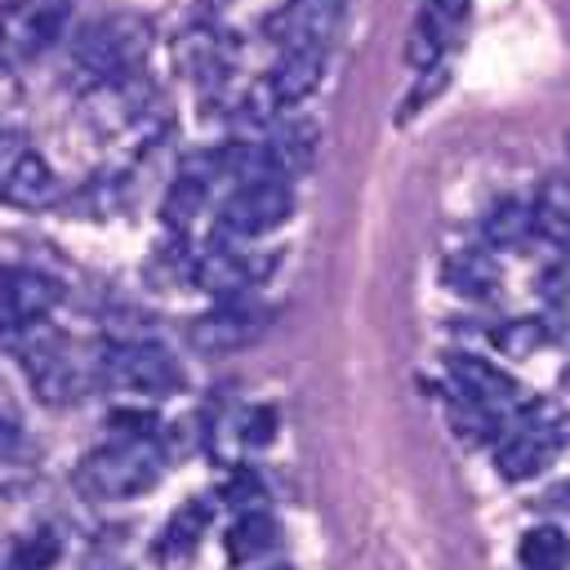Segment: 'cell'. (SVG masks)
I'll return each instance as SVG.
<instances>
[{
    "mask_svg": "<svg viewBox=\"0 0 570 570\" xmlns=\"http://www.w3.org/2000/svg\"><path fill=\"white\" fill-rule=\"evenodd\" d=\"M151 49V22L142 13H107L89 22L71 45V67L85 89L125 80Z\"/></svg>",
    "mask_w": 570,
    "mask_h": 570,
    "instance_id": "obj_1",
    "label": "cell"
},
{
    "mask_svg": "<svg viewBox=\"0 0 570 570\" xmlns=\"http://www.w3.org/2000/svg\"><path fill=\"white\" fill-rule=\"evenodd\" d=\"M76 481L94 499H134L160 481V450L147 436H125L116 445L94 450L80 463Z\"/></svg>",
    "mask_w": 570,
    "mask_h": 570,
    "instance_id": "obj_2",
    "label": "cell"
},
{
    "mask_svg": "<svg viewBox=\"0 0 570 570\" xmlns=\"http://www.w3.org/2000/svg\"><path fill=\"white\" fill-rule=\"evenodd\" d=\"M321 76H325V49H281V58L245 94V116L272 120L289 107H298L303 98L316 94Z\"/></svg>",
    "mask_w": 570,
    "mask_h": 570,
    "instance_id": "obj_3",
    "label": "cell"
},
{
    "mask_svg": "<svg viewBox=\"0 0 570 570\" xmlns=\"http://www.w3.org/2000/svg\"><path fill=\"white\" fill-rule=\"evenodd\" d=\"M289 214H294L289 178H249V183H240V187L223 200V209H218V227H223L227 236L254 240V236L276 232Z\"/></svg>",
    "mask_w": 570,
    "mask_h": 570,
    "instance_id": "obj_4",
    "label": "cell"
},
{
    "mask_svg": "<svg viewBox=\"0 0 570 570\" xmlns=\"http://www.w3.org/2000/svg\"><path fill=\"white\" fill-rule=\"evenodd\" d=\"M98 374H102V383H111L120 392H147V396L183 387V365L160 343H138V338L111 343L98 361Z\"/></svg>",
    "mask_w": 570,
    "mask_h": 570,
    "instance_id": "obj_5",
    "label": "cell"
},
{
    "mask_svg": "<svg viewBox=\"0 0 570 570\" xmlns=\"http://www.w3.org/2000/svg\"><path fill=\"white\" fill-rule=\"evenodd\" d=\"M0 200L18 209H45L58 200V174L18 134H0Z\"/></svg>",
    "mask_w": 570,
    "mask_h": 570,
    "instance_id": "obj_6",
    "label": "cell"
},
{
    "mask_svg": "<svg viewBox=\"0 0 570 570\" xmlns=\"http://www.w3.org/2000/svg\"><path fill=\"white\" fill-rule=\"evenodd\" d=\"M67 27V0H4L0 58H36Z\"/></svg>",
    "mask_w": 570,
    "mask_h": 570,
    "instance_id": "obj_7",
    "label": "cell"
},
{
    "mask_svg": "<svg viewBox=\"0 0 570 570\" xmlns=\"http://www.w3.org/2000/svg\"><path fill=\"white\" fill-rule=\"evenodd\" d=\"M272 267H276L272 254H249L236 245H209L205 254L191 258V281L218 298H245Z\"/></svg>",
    "mask_w": 570,
    "mask_h": 570,
    "instance_id": "obj_8",
    "label": "cell"
},
{
    "mask_svg": "<svg viewBox=\"0 0 570 570\" xmlns=\"http://www.w3.org/2000/svg\"><path fill=\"white\" fill-rule=\"evenodd\" d=\"M566 445V432L557 423H543V419H525L517 423L512 432L499 436L494 445V468L503 481H530L539 476Z\"/></svg>",
    "mask_w": 570,
    "mask_h": 570,
    "instance_id": "obj_9",
    "label": "cell"
},
{
    "mask_svg": "<svg viewBox=\"0 0 570 570\" xmlns=\"http://www.w3.org/2000/svg\"><path fill=\"white\" fill-rule=\"evenodd\" d=\"M58 281L31 267H0V330H36L58 307Z\"/></svg>",
    "mask_w": 570,
    "mask_h": 570,
    "instance_id": "obj_10",
    "label": "cell"
},
{
    "mask_svg": "<svg viewBox=\"0 0 570 570\" xmlns=\"http://www.w3.org/2000/svg\"><path fill=\"white\" fill-rule=\"evenodd\" d=\"M263 325H267V312L263 307H254L249 298H223L214 312H205V316L191 321V343L200 352H209V356L240 352V347H249L263 334Z\"/></svg>",
    "mask_w": 570,
    "mask_h": 570,
    "instance_id": "obj_11",
    "label": "cell"
},
{
    "mask_svg": "<svg viewBox=\"0 0 570 570\" xmlns=\"http://www.w3.org/2000/svg\"><path fill=\"white\" fill-rule=\"evenodd\" d=\"M334 27H338V4L334 0H294L276 18H267V36L281 49H325Z\"/></svg>",
    "mask_w": 570,
    "mask_h": 570,
    "instance_id": "obj_12",
    "label": "cell"
},
{
    "mask_svg": "<svg viewBox=\"0 0 570 570\" xmlns=\"http://www.w3.org/2000/svg\"><path fill=\"white\" fill-rule=\"evenodd\" d=\"M445 370L459 387V396L476 401V405H517L521 401V383L512 374H503L499 365L481 361V356H468V352H450L445 356Z\"/></svg>",
    "mask_w": 570,
    "mask_h": 570,
    "instance_id": "obj_13",
    "label": "cell"
},
{
    "mask_svg": "<svg viewBox=\"0 0 570 570\" xmlns=\"http://www.w3.org/2000/svg\"><path fill=\"white\" fill-rule=\"evenodd\" d=\"M316 142H321L316 125H307V120H285L281 129H272V134L258 142V165H263L267 178H294V174H303V169L312 165Z\"/></svg>",
    "mask_w": 570,
    "mask_h": 570,
    "instance_id": "obj_14",
    "label": "cell"
},
{
    "mask_svg": "<svg viewBox=\"0 0 570 570\" xmlns=\"http://www.w3.org/2000/svg\"><path fill=\"white\" fill-rule=\"evenodd\" d=\"M27 379H31V387L40 392L45 405H71V401H80V396L89 392L85 370H80L76 361H67L58 347H36V352H27Z\"/></svg>",
    "mask_w": 570,
    "mask_h": 570,
    "instance_id": "obj_15",
    "label": "cell"
},
{
    "mask_svg": "<svg viewBox=\"0 0 570 570\" xmlns=\"http://www.w3.org/2000/svg\"><path fill=\"white\" fill-rule=\"evenodd\" d=\"M441 281H445L454 294H463V298H494L499 285H503V272H499V263H494L490 254H481V249H459V254H450V258L441 263Z\"/></svg>",
    "mask_w": 570,
    "mask_h": 570,
    "instance_id": "obj_16",
    "label": "cell"
},
{
    "mask_svg": "<svg viewBox=\"0 0 570 570\" xmlns=\"http://www.w3.org/2000/svg\"><path fill=\"white\" fill-rule=\"evenodd\" d=\"M178 58L187 62V71L196 80H218V76H227L236 49H232V36H223L214 27H191L178 45Z\"/></svg>",
    "mask_w": 570,
    "mask_h": 570,
    "instance_id": "obj_17",
    "label": "cell"
},
{
    "mask_svg": "<svg viewBox=\"0 0 570 570\" xmlns=\"http://www.w3.org/2000/svg\"><path fill=\"white\" fill-rule=\"evenodd\" d=\"M534 236H543L548 245H570V178H543L539 196H534Z\"/></svg>",
    "mask_w": 570,
    "mask_h": 570,
    "instance_id": "obj_18",
    "label": "cell"
},
{
    "mask_svg": "<svg viewBox=\"0 0 570 570\" xmlns=\"http://www.w3.org/2000/svg\"><path fill=\"white\" fill-rule=\"evenodd\" d=\"M481 232H485V240H490L494 249H521V245L534 236V205L508 196V200H499V205L485 214Z\"/></svg>",
    "mask_w": 570,
    "mask_h": 570,
    "instance_id": "obj_19",
    "label": "cell"
},
{
    "mask_svg": "<svg viewBox=\"0 0 570 570\" xmlns=\"http://www.w3.org/2000/svg\"><path fill=\"white\" fill-rule=\"evenodd\" d=\"M209 517H214V503L209 499H191V503H183L178 508V517L165 525V534H160V543H156V552L165 557V561H174V557H187L200 539H205V530H209Z\"/></svg>",
    "mask_w": 570,
    "mask_h": 570,
    "instance_id": "obj_20",
    "label": "cell"
},
{
    "mask_svg": "<svg viewBox=\"0 0 570 570\" xmlns=\"http://www.w3.org/2000/svg\"><path fill=\"white\" fill-rule=\"evenodd\" d=\"M517 557L525 570H566L570 566V539L557 525H534V530H525Z\"/></svg>",
    "mask_w": 570,
    "mask_h": 570,
    "instance_id": "obj_21",
    "label": "cell"
},
{
    "mask_svg": "<svg viewBox=\"0 0 570 570\" xmlns=\"http://www.w3.org/2000/svg\"><path fill=\"white\" fill-rule=\"evenodd\" d=\"M272 543H276V525H272V517H263V512H245V517L227 530V557H232V561H254V557H263Z\"/></svg>",
    "mask_w": 570,
    "mask_h": 570,
    "instance_id": "obj_22",
    "label": "cell"
},
{
    "mask_svg": "<svg viewBox=\"0 0 570 570\" xmlns=\"http://www.w3.org/2000/svg\"><path fill=\"white\" fill-rule=\"evenodd\" d=\"M205 191H209V183H200L196 174H183V169H178V178H174V187H169V196H165V205H160V218L183 232V227L191 223V214L205 205Z\"/></svg>",
    "mask_w": 570,
    "mask_h": 570,
    "instance_id": "obj_23",
    "label": "cell"
},
{
    "mask_svg": "<svg viewBox=\"0 0 570 570\" xmlns=\"http://www.w3.org/2000/svg\"><path fill=\"white\" fill-rule=\"evenodd\" d=\"M543 338H548V325L543 321H534V316H521V321H508V325H499L494 330V343H499V352L503 356H530V352H539L543 347Z\"/></svg>",
    "mask_w": 570,
    "mask_h": 570,
    "instance_id": "obj_24",
    "label": "cell"
},
{
    "mask_svg": "<svg viewBox=\"0 0 570 570\" xmlns=\"http://www.w3.org/2000/svg\"><path fill=\"white\" fill-rule=\"evenodd\" d=\"M53 557H58V539H53L49 530H40V534H27V539L18 543L9 570H45Z\"/></svg>",
    "mask_w": 570,
    "mask_h": 570,
    "instance_id": "obj_25",
    "label": "cell"
},
{
    "mask_svg": "<svg viewBox=\"0 0 570 570\" xmlns=\"http://www.w3.org/2000/svg\"><path fill=\"white\" fill-rule=\"evenodd\" d=\"M272 428H276V419H272V410H249L245 414V445H267L272 441Z\"/></svg>",
    "mask_w": 570,
    "mask_h": 570,
    "instance_id": "obj_26",
    "label": "cell"
},
{
    "mask_svg": "<svg viewBox=\"0 0 570 570\" xmlns=\"http://www.w3.org/2000/svg\"><path fill=\"white\" fill-rule=\"evenodd\" d=\"M254 494H258V481H254L249 472H245V476H236V481L223 490V499H227V503H236V508H245Z\"/></svg>",
    "mask_w": 570,
    "mask_h": 570,
    "instance_id": "obj_27",
    "label": "cell"
},
{
    "mask_svg": "<svg viewBox=\"0 0 570 570\" xmlns=\"http://www.w3.org/2000/svg\"><path fill=\"white\" fill-rule=\"evenodd\" d=\"M13 107H18V80H13V71L0 62V116L13 111Z\"/></svg>",
    "mask_w": 570,
    "mask_h": 570,
    "instance_id": "obj_28",
    "label": "cell"
},
{
    "mask_svg": "<svg viewBox=\"0 0 570 570\" xmlns=\"http://www.w3.org/2000/svg\"><path fill=\"white\" fill-rule=\"evenodd\" d=\"M18 441H22V432H18V423H13V419H4V414H0V450H13V445H18Z\"/></svg>",
    "mask_w": 570,
    "mask_h": 570,
    "instance_id": "obj_29",
    "label": "cell"
},
{
    "mask_svg": "<svg viewBox=\"0 0 570 570\" xmlns=\"http://www.w3.org/2000/svg\"><path fill=\"white\" fill-rule=\"evenodd\" d=\"M200 4H205V9H223L227 0H200Z\"/></svg>",
    "mask_w": 570,
    "mask_h": 570,
    "instance_id": "obj_30",
    "label": "cell"
},
{
    "mask_svg": "<svg viewBox=\"0 0 570 570\" xmlns=\"http://www.w3.org/2000/svg\"><path fill=\"white\" fill-rule=\"evenodd\" d=\"M566 387H570V365H566Z\"/></svg>",
    "mask_w": 570,
    "mask_h": 570,
    "instance_id": "obj_31",
    "label": "cell"
}]
</instances>
